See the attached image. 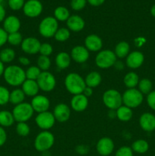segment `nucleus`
I'll return each instance as SVG.
<instances>
[{
    "label": "nucleus",
    "instance_id": "603ef678",
    "mask_svg": "<svg viewBox=\"0 0 155 156\" xmlns=\"http://www.w3.org/2000/svg\"><path fill=\"white\" fill-rule=\"evenodd\" d=\"M6 18V12L4 6L2 4H0V23L3 22L5 18Z\"/></svg>",
    "mask_w": 155,
    "mask_h": 156
},
{
    "label": "nucleus",
    "instance_id": "4d7b16f0",
    "mask_svg": "<svg viewBox=\"0 0 155 156\" xmlns=\"http://www.w3.org/2000/svg\"><path fill=\"white\" fill-rule=\"evenodd\" d=\"M150 14L153 17L155 18V5H153L151 8H150Z\"/></svg>",
    "mask_w": 155,
    "mask_h": 156
},
{
    "label": "nucleus",
    "instance_id": "cd10ccee",
    "mask_svg": "<svg viewBox=\"0 0 155 156\" xmlns=\"http://www.w3.org/2000/svg\"><path fill=\"white\" fill-rule=\"evenodd\" d=\"M25 97V94H24L21 88H15V89L12 90L10 92L9 103L16 106V105L24 102Z\"/></svg>",
    "mask_w": 155,
    "mask_h": 156
},
{
    "label": "nucleus",
    "instance_id": "423d86ee",
    "mask_svg": "<svg viewBox=\"0 0 155 156\" xmlns=\"http://www.w3.org/2000/svg\"><path fill=\"white\" fill-rule=\"evenodd\" d=\"M103 104L109 110H117L122 105V94L116 89H108L102 97Z\"/></svg>",
    "mask_w": 155,
    "mask_h": 156
},
{
    "label": "nucleus",
    "instance_id": "ea45409f",
    "mask_svg": "<svg viewBox=\"0 0 155 156\" xmlns=\"http://www.w3.org/2000/svg\"><path fill=\"white\" fill-rule=\"evenodd\" d=\"M10 91L6 87L0 85V106H4L9 103Z\"/></svg>",
    "mask_w": 155,
    "mask_h": 156
},
{
    "label": "nucleus",
    "instance_id": "37998d69",
    "mask_svg": "<svg viewBox=\"0 0 155 156\" xmlns=\"http://www.w3.org/2000/svg\"><path fill=\"white\" fill-rule=\"evenodd\" d=\"M53 47L49 43H43V44H41L40 48L39 53H40V55L42 56H50V55L53 53Z\"/></svg>",
    "mask_w": 155,
    "mask_h": 156
},
{
    "label": "nucleus",
    "instance_id": "de8ad7c7",
    "mask_svg": "<svg viewBox=\"0 0 155 156\" xmlns=\"http://www.w3.org/2000/svg\"><path fill=\"white\" fill-rule=\"evenodd\" d=\"M76 152L81 155H84L89 152V147L86 145H78L75 149Z\"/></svg>",
    "mask_w": 155,
    "mask_h": 156
},
{
    "label": "nucleus",
    "instance_id": "0eeeda50",
    "mask_svg": "<svg viewBox=\"0 0 155 156\" xmlns=\"http://www.w3.org/2000/svg\"><path fill=\"white\" fill-rule=\"evenodd\" d=\"M117 57L114 51L110 50H102L97 53L95 57V63L98 68L106 69L113 66Z\"/></svg>",
    "mask_w": 155,
    "mask_h": 156
},
{
    "label": "nucleus",
    "instance_id": "393cba45",
    "mask_svg": "<svg viewBox=\"0 0 155 156\" xmlns=\"http://www.w3.org/2000/svg\"><path fill=\"white\" fill-rule=\"evenodd\" d=\"M84 82L86 86L92 88H97L101 84L102 76L100 73L97 71L90 72L85 77Z\"/></svg>",
    "mask_w": 155,
    "mask_h": 156
},
{
    "label": "nucleus",
    "instance_id": "9b49d317",
    "mask_svg": "<svg viewBox=\"0 0 155 156\" xmlns=\"http://www.w3.org/2000/svg\"><path fill=\"white\" fill-rule=\"evenodd\" d=\"M22 9L25 16L34 18L41 15L43 7L40 0H27Z\"/></svg>",
    "mask_w": 155,
    "mask_h": 156
},
{
    "label": "nucleus",
    "instance_id": "f704fd0d",
    "mask_svg": "<svg viewBox=\"0 0 155 156\" xmlns=\"http://www.w3.org/2000/svg\"><path fill=\"white\" fill-rule=\"evenodd\" d=\"M138 90L142 93L143 94H148L150 91H152L153 84L150 79L144 78L141 79L138 82Z\"/></svg>",
    "mask_w": 155,
    "mask_h": 156
},
{
    "label": "nucleus",
    "instance_id": "39448f33",
    "mask_svg": "<svg viewBox=\"0 0 155 156\" xmlns=\"http://www.w3.org/2000/svg\"><path fill=\"white\" fill-rule=\"evenodd\" d=\"M143 101V94L137 88H128L122 94V105L131 109L139 107Z\"/></svg>",
    "mask_w": 155,
    "mask_h": 156
},
{
    "label": "nucleus",
    "instance_id": "a19ab883",
    "mask_svg": "<svg viewBox=\"0 0 155 156\" xmlns=\"http://www.w3.org/2000/svg\"><path fill=\"white\" fill-rule=\"evenodd\" d=\"M25 0H8L9 8L13 11H19L23 9Z\"/></svg>",
    "mask_w": 155,
    "mask_h": 156
},
{
    "label": "nucleus",
    "instance_id": "6e6d98bb",
    "mask_svg": "<svg viewBox=\"0 0 155 156\" xmlns=\"http://www.w3.org/2000/svg\"><path fill=\"white\" fill-rule=\"evenodd\" d=\"M5 69V68L4 63L0 60V77H1L2 76H3V74H4Z\"/></svg>",
    "mask_w": 155,
    "mask_h": 156
},
{
    "label": "nucleus",
    "instance_id": "4be33fe9",
    "mask_svg": "<svg viewBox=\"0 0 155 156\" xmlns=\"http://www.w3.org/2000/svg\"><path fill=\"white\" fill-rule=\"evenodd\" d=\"M139 125L144 131L152 132L155 129V116L151 113H144L139 118Z\"/></svg>",
    "mask_w": 155,
    "mask_h": 156
},
{
    "label": "nucleus",
    "instance_id": "bb28decb",
    "mask_svg": "<svg viewBox=\"0 0 155 156\" xmlns=\"http://www.w3.org/2000/svg\"><path fill=\"white\" fill-rule=\"evenodd\" d=\"M115 112H116L117 119L122 122H129L133 117L132 109L123 105L115 110Z\"/></svg>",
    "mask_w": 155,
    "mask_h": 156
},
{
    "label": "nucleus",
    "instance_id": "a18cd8bd",
    "mask_svg": "<svg viewBox=\"0 0 155 156\" xmlns=\"http://www.w3.org/2000/svg\"><path fill=\"white\" fill-rule=\"evenodd\" d=\"M147 105H148L152 110L155 111V91H150V92L147 94Z\"/></svg>",
    "mask_w": 155,
    "mask_h": 156
},
{
    "label": "nucleus",
    "instance_id": "f3484780",
    "mask_svg": "<svg viewBox=\"0 0 155 156\" xmlns=\"http://www.w3.org/2000/svg\"><path fill=\"white\" fill-rule=\"evenodd\" d=\"M126 59V66L132 69H136L140 68L144 63V56L141 51L135 50V51L130 52Z\"/></svg>",
    "mask_w": 155,
    "mask_h": 156
},
{
    "label": "nucleus",
    "instance_id": "5701e85b",
    "mask_svg": "<svg viewBox=\"0 0 155 156\" xmlns=\"http://www.w3.org/2000/svg\"><path fill=\"white\" fill-rule=\"evenodd\" d=\"M21 89L24 91L26 96L33 98L37 95L40 91V88L36 81L26 79L21 85Z\"/></svg>",
    "mask_w": 155,
    "mask_h": 156
},
{
    "label": "nucleus",
    "instance_id": "ddd939ff",
    "mask_svg": "<svg viewBox=\"0 0 155 156\" xmlns=\"http://www.w3.org/2000/svg\"><path fill=\"white\" fill-rule=\"evenodd\" d=\"M40 46V41L37 38L33 37L24 38L21 44L22 51L29 55H33L39 53Z\"/></svg>",
    "mask_w": 155,
    "mask_h": 156
},
{
    "label": "nucleus",
    "instance_id": "c9c22d12",
    "mask_svg": "<svg viewBox=\"0 0 155 156\" xmlns=\"http://www.w3.org/2000/svg\"><path fill=\"white\" fill-rule=\"evenodd\" d=\"M36 66L42 72L48 71L51 66V60L50 59V56L40 55L36 61Z\"/></svg>",
    "mask_w": 155,
    "mask_h": 156
},
{
    "label": "nucleus",
    "instance_id": "13d9d810",
    "mask_svg": "<svg viewBox=\"0 0 155 156\" xmlns=\"http://www.w3.org/2000/svg\"><path fill=\"white\" fill-rule=\"evenodd\" d=\"M3 2H4V0H0V4H2V3Z\"/></svg>",
    "mask_w": 155,
    "mask_h": 156
},
{
    "label": "nucleus",
    "instance_id": "4c0bfd02",
    "mask_svg": "<svg viewBox=\"0 0 155 156\" xmlns=\"http://www.w3.org/2000/svg\"><path fill=\"white\" fill-rule=\"evenodd\" d=\"M15 130L18 136L25 137L30 134V128L26 122H20V123H17Z\"/></svg>",
    "mask_w": 155,
    "mask_h": 156
},
{
    "label": "nucleus",
    "instance_id": "c03bdc74",
    "mask_svg": "<svg viewBox=\"0 0 155 156\" xmlns=\"http://www.w3.org/2000/svg\"><path fill=\"white\" fill-rule=\"evenodd\" d=\"M134 152L132 148L129 146H122L119 149H117L115 152V156H133Z\"/></svg>",
    "mask_w": 155,
    "mask_h": 156
},
{
    "label": "nucleus",
    "instance_id": "f03ea898",
    "mask_svg": "<svg viewBox=\"0 0 155 156\" xmlns=\"http://www.w3.org/2000/svg\"><path fill=\"white\" fill-rule=\"evenodd\" d=\"M67 91L73 95L82 94L86 87L84 79L76 73H68L64 81Z\"/></svg>",
    "mask_w": 155,
    "mask_h": 156
},
{
    "label": "nucleus",
    "instance_id": "f257e3e1",
    "mask_svg": "<svg viewBox=\"0 0 155 156\" xmlns=\"http://www.w3.org/2000/svg\"><path fill=\"white\" fill-rule=\"evenodd\" d=\"M3 77L8 85L12 87H18L26 80L25 71L19 66L11 65L5 69Z\"/></svg>",
    "mask_w": 155,
    "mask_h": 156
},
{
    "label": "nucleus",
    "instance_id": "3c124183",
    "mask_svg": "<svg viewBox=\"0 0 155 156\" xmlns=\"http://www.w3.org/2000/svg\"><path fill=\"white\" fill-rule=\"evenodd\" d=\"M106 0H87L88 3H89L91 5L94 7H98V6L102 5L105 2Z\"/></svg>",
    "mask_w": 155,
    "mask_h": 156
},
{
    "label": "nucleus",
    "instance_id": "c85d7f7f",
    "mask_svg": "<svg viewBox=\"0 0 155 156\" xmlns=\"http://www.w3.org/2000/svg\"><path fill=\"white\" fill-rule=\"evenodd\" d=\"M139 81V76L134 72H129L123 78V83L128 88H135V87L138 86Z\"/></svg>",
    "mask_w": 155,
    "mask_h": 156
},
{
    "label": "nucleus",
    "instance_id": "a211bd4d",
    "mask_svg": "<svg viewBox=\"0 0 155 156\" xmlns=\"http://www.w3.org/2000/svg\"><path fill=\"white\" fill-rule=\"evenodd\" d=\"M103 41L98 35L91 34L88 35L84 40V47L89 52H99L103 48Z\"/></svg>",
    "mask_w": 155,
    "mask_h": 156
},
{
    "label": "nucleus",
    "instance_id": "473e14b6",
    "mask_svg": "<svg viewBox=\"0 0 155 156\" xmlns=\"http://www.w3.org/2000/svg\"><path fill=\"white\" fill-rule=\"evenodd\" d=\"M15 59V52L13 49L4 48L0 50V60L3 63H10Z\"/></svg>",
    "mask_w": 155,
    "mask_h": 156
},
{
    "label": "nucleus",
    "instance_id": "412c9836",
    "mask_svg": "<svg viewBox=\"0 0 155 156\" xmlns=\"http://www.w3.org/2000/svg\"><path fill=\"white\" fill-rule=\"evenodd\" d=\"M67 28L72 32H80L85 27V21L82 17L78 15H72L66 21Z\"/></svg>",
    "mask_w": 155,
    "mask_h": 156
},
{
    "label": "nucleus",
    "instance_id": "49530a36",
    "mask_svg": "<svg viewBox=\"0 0 155 156\" xmlns=\"http://www.w3.org/2000/svg\"><path fill=\"white\" fill-rule=\"evenodd\" d=\"M8 35L9 34L3 29V27H0V47H3L8 42Z\"/></svg>",
    "mask_w": 155,
    "mask_h": 156
},
{
    "label": "nucleus",
    "instance_id": "1a4fd4ad",
    "mask_svg": "<svg viewBox=\"0 0 155 156\" xmlns=\"http://www.w3.org/2000/svg\"><path fill=\"white\" fill-rule=\"evenodd\" d=\"M40 90L44 92L53 91L56 86V79L54 75L49 71L42 72L36 79Z\"/></svg>",
    "mask_w": 155,
    "mask_h": 156
},
{
    "label": "nucleus",
    "instance_id": "e433bc0d",
    "mask_svg": "<svg viewBox=\"0 0 155 156\" xmlns=\"http://www.w3.org/2000/svg\"><path fill=\"white\" fill-rule=\"evenodd\" d=\"M41 73H42V71L37 66H31L28 67L25 71L26 79L36 81Z\"/></svg>",
    "mask_w": 155,
    "mask_h": 156
},
{
    "label": "nucleus",
    "instance_id": "2f4dec72",
    "mask_svg": "<svg viewBox=\"0 0 155 156\" xmlns=\"http://www.w3.org/2000/svg\"><path fill=\"white\" fill-rule=\"evenodd\" d=\"M71 16L70 12L65 6H58L54 10V18L58 21H66Z\"/></svg>",
    "mask_w": 155,
    "mask_h": 156
},
{
    "label": "nucleus",
    "instance_id": "a878e982",
    "mask_svg": "<svg viewBox=\"0 0 155 156\" xmlns=\"http://www.w3.org/2000/svg\"><path fill=\"white\" fill-rule=\"evenodd\" d=\"M114 53L117 58L124 59L130 53V45L126 41H120L115 45L114 49Z\"/></svg>",
    "mask_w": 155,
    "mask_h": 156
},
{
    "label": "nucleus",
    "instance_id": "6ab92c4d",
    "mask_svg": "<svg viewBox=\"0 0 155 156\" xmlns=\"http://www.w3.org/2000/svg\"><path fill=\"white\" fill-rule=\"evenodd\" d=\"M70 105L71 109L75 112H83L88 108L89 101L88 98L84 95L83 94H76L73 95V97L71 98Z\"/></svg>",
    "mask_w": 155,
    "mask_h": 156
},
{
    "label": "nucleus",
    "instance_id": "72a5a7b5",
    "mask_svg": "<svg viewBox=\"0 0 155 156\" xmlns=\"http://www.w3.org/2000/svg\"><path fill=\"white\" fill-rule=\"evenodd\" d=\"M71 36V31L67 27H59L54 35L56 41L59 42H65L68 41Z\"/></svg>",
    "mask_w": 155,
    "mask_h": 156
},
{
    "label": "nucleus",
    "instance_id": "8fccbe9b",
    "mask_svg": "<svg viewBox=\"0 0 155 156\" xmlns=\"http://www.w3.org/2000/svg\"><path fill=\"white\" fill-rule=\"evenodd\" d=\"M18 62H19L20 65L22 66H27L30 64V59L27 56H20L18 58Z\"/></svg>",
    "mask_w": 155,
    "mask_h": 156
},
{
    "label": "nucleus",
    "instance_id": "5fc2aeb1",
    "mask_svg": "<svg viewBox=\"0 0 155 156\" xmlns=\"http://www.w3.org/2000/svg\"><path fill=\"white\" fill-rule=\"evenodd\" d=\"M113 66H115V68L116 69L118 70H122L123 69H124V64H123V62H122V61H119V60H116V62H115V64H114Z\"/></svg>",
    "mask_w": 155,
    "mask_h": 156
},
{
    "label": "nucleus",
    "instance_id": "864d4df0",
    "mask_svg": "<svg viewBox=\"0 0 155 156\" xmlns=\"http://www.w3.org/2000/svg\"><path fill=\"white\" fill-rule=\"evenodd\" d=\"M93 93H94L93 88H90V87L86 86V87H85L84 90V91H83V93H82V94H83L84 96H86L87 98H90V97H91V96H92Z\"/></svg>",
    "mask_w": 155,
    "mask_h": 156
},
{
    "label": "nucleus",
    "instance_id": "79ce46f5",
    "mask_svg": "<svg viewBox=\"0 0 155 156\" xmlns=\"http://www.w3.org/2000/svg\"><path fill=\"white\" fill-rule=\"evenodd\" d=\"M87 0H71L70 6L74 11H81L86 6Z\"/></svg>",
    "mask_w": 155,
    "mask_h": 156
},
{
    "label": "nucleus",
    "instance_id": "c756f323",
    "mask_svg": "<svg viewBox=\"0 0 155 156\" xmlns=\"http://www.w3.org/2000/svg\"><path fill=\"white\" fill-rule=\"evenodd\" d=\"M15 122L12 112L9 111H0V126L9 127Z\"/></svg>",
    "mask_w": 155,
    "mask_h": 156
},
{
    "label": "nucleus",
    "instance_id": "aec40b11",
    "mask_svg": "<svg viewBox=\"0 0 155 156\" xmlns=\"http://www.w3.org/2000/svg\"><path fill=\"white\" fill-rule=\"evenodd\" d=\"M21 21L15 15H9L3 21V29L8 34L18 32L21 28Z\"/></svg>",
    "mask_w": 155,
    "mask_h": 156
},
{
    "label": "nucleus",
    "instance_id": "9d476101",
    "mask_svg": "<svg viewBox=\"0 0 155 156\" xmlns=\"http://www.w3.org/2000/svg\"><path fill=\"white\" fill-rule=\"evenodd\" d=\"M35 122L40 129L43 130H49L53 127L56 121L53 113L47 111L37 114L35 118Z\"/></svg>",
    "mask_w": 155,
    "mask_h": 156
},
{
    "label": "nucleus",
    "instance_id": "f8f14e48",
    "mask_svg": "<svg viewBox=\"0 0 155 156\" xmlns=\"http://www.w3.org/2000/svg\"><path fill=\"white\" fill-rule=\"evenodd\" d=\"M97 152L101 156H109L113 152L115 144L113 140L107 136L102 137L97 143Z\"/></svg>",
    "mask_w": 155,
    "mask_h": 156
},
{
    "label": "nucleus",
    "instance_id": "7c9ffc66",
    "mask_svg": "<svg viewBox=\"0 0 155 156\" xmlns=\"http://www.w3.org/2000/svg\"><path fill=\"white\" fill-rule=\"evenodd\" d=\"M132 148L133 152L138 154H144L148 151L149 144L146 140H137L132 144Z\"/></svg>",
    "mask_w": 155,
    "mask_h": 156
},
{
    "label": "nucleus",
    "instance_id": "58836bf2",
    "mask_svg": "<svg viewBox=\"0 0 155 156\" xmlns=\"http://www.w3.org/2000/svg\"><path fill=\"white\" fill-rule=\"evenodd\" d=\"M23 40H24V38H23L22 34L19 31L9 34V35H8V43L12 46L21 45Z\"/></svg>",
    "mask_w": 155,
    "mask_h": 156
},
{
    "label": "nucleus",
    "instance_id": "2eb2a0df",
    "mask_svg": "<svg viewBox=\"0 0 155 156\" xmlns=\"http://www.w3.org/2000/svg\"><path fill=\"white\" fill-rule=\"evenodd\" d=\"M53 114L56 121L59 123H65L71 117V108L66 104L59 103L56 105L53 109Z\"/></svg>",
    "mask_w": 155,
    "mask_h": 156
},
{
    "label": "nucleus",
    "instance_id": "7ed1b4c3",
    "mask_svg": "<svg viewBox=\"0 0 155 156\" xmlns=\"http://www.w3.org/2000/svg\"><path fill=\"white\" fill-rule=\"evenodd\" d=\"M55 143V136L50 131L43 130L39 133L34 140L35 149L40 152H45L50 150Z\"/></svg>",
    "mask_w": 155,
    "mask_h": 156
},
{
    "label": "nucleus",
    "instance_id": "b1692460",
    "mask_svg": "<svg viewBox=\"0 0 155 156\" xmlns=\"http://www.w3.org/2000/svg\"><path fill=\"white\" fill-rule=\"evenodd\" d=\"M71 58L69 53L66 52H59L56 56L55 62H56V66L60 69H65L68 68L71 64Z\"/></svg>",
    "mask_w": 155,
    "mask_h": 156
},
{
    "label": "nucleus",
    "instance_id": "dca6fc26",
    "mask_svg": "<svg viewBox=\"0 0 155 156\" xmlns=\"http://www.w3.org/2000/svg\"><path fill=\"white\" fill-rule=\"evenodd\" d=\"M71 59L77 63H84L90 57V52L82 45H77L73 47L70 53Z\"/></svg>",
    "mask_w": 155,
    "mask_h": 156
},
{
    "label": "nucleus",
    "instance_id": "09e8293b",
    "mask_svg": "<svg viewBox=\"0 0 155 156\" xmlns=\"http://www.w3.org/2000/svg\"><path fill=\"white\" fill-rule=\"evenodd\" d=\"M7 141V133L4 127L0 126V147L4 146Z\"/></svg>",
    "mask_w": 155,
    "mask_h": 156
},
{
    "label": "nucleus",
    "instance_id": "6e6552de",
    "mask_svg": "<svg viewBox=\"0 0 155 156\" xmlns=\"http://www.w3.org/2000/svg\"><path fill=\"white\" fill-rule=\"evenodd\" d=\"M33 108L30 104L27 102H23L20 105L14 107L12 110V114L14 116L15 120L18 123L20 122H26L27 123L29 120L31 119L33 115Z\"/></svg>",
    "mask_w": 155,
    "mask_h": 156
},
{
    "label": "nucleus",
    "instance_id": "4468645a",
    "mask_svg": "<svg viewBox=\"0 0 155 156\" xmlns=\"http://www.w3.org/2000/svg\"><path fill=\"white\" fill-rule=\"evenodd\" d=\"M30 105L33 111L39 114V113L49 111L50 107V99L46 96L43 95V94H37L32 98Z\"/></svg>",
    "mask_w": 155,
    "mask_h": 156
},
{
    "label": "nucleus",
    "instance_id": "20e7f679",
    "mask_svg": "<svg viewBox=\"0 0 155 156\" xmlns=\"http://www.w3.org/2000/svg\"><path fill=\"white\" fill-rule=\"evenodd\" d=\"M59 21L53 16L45 17L40 22L38 31L44 38L54 37V35L59 29Z\"/></svg>",
    "mask_w": 155,
    "mask_h": 156
}]
</instances>
